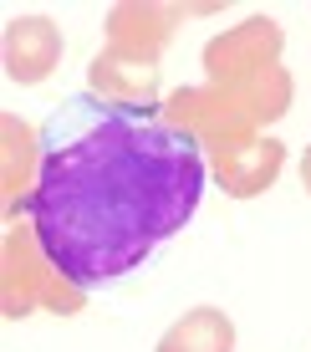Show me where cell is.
Wrapping results in <instances>:
<instances>
[{"mask_svg":"<svg viewBox=\"0 0 311 352\" xmlns=\"http://www.w3.org/2000/svg\"><path fill=\"white\" fill-rule=\"evenodd\" d=\"M199 199L205 153L153 107L71 92L41 123L26 214L41 256L71 286H113L143 271L194 220Z\"/></svg>","mask_w":311,"mask_h":352,"instance_id":"6da1fadb","label":"cell"},{"mask_svg":"<svg viewBox=\"0 0 311 352\" xmlns=\"http://www.w3.org/2000/svg\"><path fill=\"white\" fill-rule=\"evenodd\" d=\"M62 62V31L46 16H21L5 26V72L21 87H36L46 82Z\"/></svg>","mask_w":311,"mask_h":352,"instance_id":"7a4b0ae2","label":"cell"},{"mask_svg":"<svg viewBox=\"0 0 311 352\" xmlns=\"http://www.w3.org/2000/svg\"><path fill=\"white\" fill-rule=\"evenodd\" d=\"M301 184H306V194H311V148H306V159H301Z\"/></svg>","mask_w":311,"mask_h":352,"instance_id":"277c9868","label":"cell"},{"mask_svg":"<svg viewBox=\"0 0 311 352\" xmlns=\"http://www.w3.org/2000/svg\"><path fill=\"white\" fill-rule=\"evenodd\" d=\"M153 352H235V322L220 307H194L159 337Z\"/></svg>","mask_w":311,"mask_h":352,"instance_id":"3957f363","label":"cell"}]
</instances>
